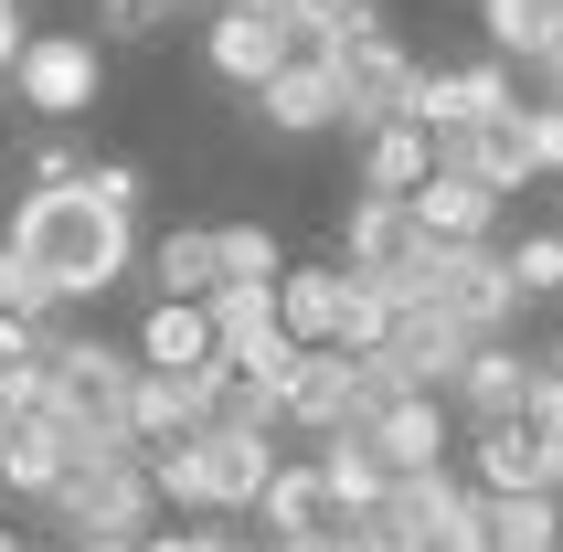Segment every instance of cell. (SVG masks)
Masks as SVG:
<instances>
[{"label": "cell", "instance_id": "obj_43", "mask_svg": "<svg viewBox=\"0 0 563 552\" xmlns=\"http://www.w3.org/2000/svg\"><path fill=\"white\" fill-rule=\"evenodd\" d=\"M22 552H64V542H22Z\"/></svg>", "mask_w": 563, "mask_h": 552}, {"label": "cell", "instance_id": "obj_42", "mask_svg": "<svg viewBox=\"0 0 563 552\" xmlns=\"http://www.w3.org/2000/svg\"><path fill=\"white\" fill-rule=\"evenodd\" d=\"M0 552H22V531H0Z\"/></svg>", "mask_w": 563, "mask_h": 552}, {"label": "cell", "instance_id": "obj_13", "mask_svg": "<svg viewBox=\"0 0 563 552\" xmlns=\"http://www.w3.org/2000/svg\"><path fill=\"white\" fill-rule=\"evenodd\" d=\"M139 372H170V383H202V372H223L213 351V319H202V298H159L150 319H139Z\"/></svg>", "mask_w": 563, "mask_h": 552}, {"label": "cell", "instance_id": "obj_1", "mask_svg": "<svg viewBox=\"0 0 563 552\" xmlns=\"http://www.w3.org/2000/svg\"><path fill=\"white\" fill-rule=\"evenodd\" d=\"M0 255H11V266H43L64 298L86 308V298H107L118 276H139V213H96L75 181L64 191H22Z\"/></svg>", "mask_w": 563, "mask_h": 552}, {"label": "cell", "instance_id": "obj_9", "mask_svg": "<svg viewBox=\"0 0 563 552\" xmlns=\"http://www.w3.org/2000/svg\"><path fill=\"white\" fill-rule=\"evenodd\" d=\"M330 64H341V128H351V139H362V128H383V118H405L415 75H426L394 32H373V43H351V54H330Z\"/></svg>", "mask_w": 563, "mask_h": 552}, {"label": "cell", "instance_id": "obj_4", "mask_svg": "<svg viewBox=\"0 0 563 552\" xmlns=\"http://www.w3.org/2000/svg\"><path fill=\"white\" fill-rule=\"evenodd\" d=\"M128 394H139V351L128 340H86V330L43 340V404H64L86 435H128Z\"/></svg>", "mask_w": 563, "mask_h": 552}, {"label": "cell", "instance_id": "obj_8", "mask_svg": "<svg viewBox=\"0 0 563 552\" xmlns=\"http://www.w3.org/2000/svg\"><path fill=\"white\" fill-rule=\"evenodd\" d=\"M245 107L266 118V139H319V128H341V64L330 54H287Z\"/></svg>", "mask_w": 563, "mask_h": 552}, {"label": "cell", "instance_id": "obj_41", "mask_svg": "<svg viewBox=\"0 0 563 552\" xmlns=\"http://www.w3.org/2000/svg\"><path fill=\"white\" fill-rule=\"evenodd\" d=\"M542 372H563V330H553V351H542Z\"/></svg>", "mask_w": 563, "mask_h": 552}, {"label": "cell", "instance_id": "obj_37", "mask_svg": "<svg viewBox=\"0 0 563 552\" xmlns=\"http://www.w3.org/2000/svg\"><path fill=\"white\" fill-rule=\"evenodd\" d=\"M223 542V521H202V531H139V552H213Z\"/></svg>", "mask_w": 563, "mask_h": 552}, {"label": "cell", "instance_id": "obj_14", "mask_svg": "<svg viewBox=\"0 0 563 552\" xmlns=\"http://www.w3.org/2000/svg\"><path fill=\"white\" fill-rule=\"evenodd\" d=\"M446 170H468V181H489L510 202V191H532V139H521V107H500V118L457 128V139H437Z\"/></svg>", "mask_w": 563, "mask_h": 552}, {"label": "cell", "instance_id": "obj_24", "mask_svg": "<svg viewBox=\"0 0 563 552\" xmlns=\"http://www.w3.org/2000/svg\"><path fill=\"white\" fill-rule=\"evenodd\" d=\"M478 499H489V552H563L553 489H478Z\"/></svg>", "mask_w": 563, "mask_h": 552}, {"label": "cell", "instance_id": "obj_30", "mask_svg": "<svg viewBox=\"0 0 563 552\" xmlns=\"http://www.w3.org/2000/svg\"><path fill=\"white\" fill-rule=\"evenodd\" d=\"M510 287H521V308L532 298H563V234H521V245H500Z\"/></svg>", "mask_w": 563, "mask_h": 552}, {"label": "cell", "instance_id": "obj_31", "mask_svg": "<svg viewBox=\"0 0 563 552\" xmlns=\"http://www.w3.org/2000/svg\"><path fill=\"white\" fill-rule=\"evenodd\" d=\"M383 22V0H319V22H309V54H351V43H373Z\"/></svg>", "mask_w": 563, "mask_h": 552}, {"label": "cell", "instance_id": "obj_20", "mask_svg": "<svg viewBox=\"0 0 563 552\" xmlns=\"http://www.w3.org/2000/svg\"><path fill=\"white\" fill-rule=\"evenodd\" d=\"M245 521L266 531V542H298V531H319V521H330V489H319V467H309V457H277Z\"/></svg>", "mask_w": 563, "mask_h": 552}, {"label": "cell", "instance_id": "obj_40", "mask_svg": "<svg viewBox=\"0 0 563 552\" xmlns=\"http://www.w3.org/2000/svg\"><path fill=\"white\" fill-rule=\"evenodd\" d=\"M64 552H139V542H64Z\"/></svg>", "mask_w": 563, "mask_h": 552}, {"label": "cell", "instance_id": "obj_15", "mask_svg": "<svg viewBox=\"0 0 563 552\" xmlns=\"http://www.w3.org/2000/svg\"><path fill=\"white\" fill-rule=\"evenodd\" d=\"M277 426H287V435H309V446H319V435H341V426H362V404H351V362H341V351H298Z\"/></svg>", "mask_w": 563, "mask_h": 552}, {"label": "cell", "instance_id": "obj_3", "mask_svg": "<svg viewBox=\"0 0 563 552\" xmlns=\"http://www.w3.org/2000/svg\"><path fill=\"white\" fill-rule=\"evenodd\" d=\"M159 510L150 489V446H96V457H64V478L43 489V521L64 542H139Z\"/></svg>", "mask_w": 563, "mask_h": 552}, {"label": "cell", "instance_id": "obj_27", "mask_svg": "<svg viewBox=\"0 0 563 552\" xmlns=\"http://www.w3.org/2000/svg\"><path fill=\"white\" fill-rule=\"evenodd\" d=\"M213 266H223V276H245V287H277L287 245L266 234V223H213Z\"/></svg>", "mask_w": 563, "mask_h": 552}, {"label": "cell", "instance_id": "obj_19", "mask_svg": "<svg viewBox=\"0 0 563 552\" xmlns=\"http://www.w3.org/2000/svg\"><path fill=\"white\" fill-rule=\"evenodd\" d=\"M341 266H277V330L298 340V351H330V330H341Z\"/></svg>", "mask_w": 563, "mask_h": 552}, {"label": "cell", "instance_id": "obj_39", "mask_svg": "<svg viewBox=\"0 0 563 552\" xmlns=\"http://www.w3.org/2000/svg\"><path fill=\"white\" fill-rule=\"evenodd\" d=\"M11 54H22V32H0V96H11Z\"/></svg>", "mask_w": 563, "mask_h": 552}, {"label": "cell", "instance_id": "obj_44", "mask_svg": "<svg viewBox=\"0 0 563 552\" xmlns=\"http://www.w3.org/2000/svg\"><path fill=\"white\" fill-rule=\"evenodd\" d=\"M0 435H11V404H0Z\"/></svg>", "mask_w": 563, "mask_h": 552}, {"label": "cell", "instance_id": "obj_38", "mask_svg": "<svg viewBox=\"0 0 563 552\" xmlns=\"http://www.w3.org/2000/svg\"><path fill=\"white\" fill-rule=\"evenodd\" d=\"M213 552H277V542H266V531H223Z\"/></svg>", "mask_w": 563, "mask_h": 552}, {"label": "cell", "instance_id": "obj_23", "mask_svg": "<svg viewBox=\"0 0 563 552\" xmlns=\"http://www.w3.org/2000/svg\"><path fill=\"white\" fill-rule=\"evenodd\" d=\"M139 266H150L159 298H213V287H223V266H213V223H170V234H159Z\"/></svg>", "mask_w": 563, "mask_h": 552}, {"label": "cell", "instance_id": "obj_5", "mask_svg": "<svg viewBox=\"0 0 563 552\" xmlns=\"http://www.w3.org/2000/svg\"><path fill=\"white\" fill-rule=\"evenodd\" d=\"M11 96H22L43 128H75L96 96H107V43H96V32H22Z\"/></svg>", "mask_w": 563, "mask_h": 552}, {"label": "cell", "instance_id": "obj_2", "mask_svg": "<svg viewBox=\"0 0 563 552\" xmlns=\"http://www.w3.org/2000/svg\"><path fill=\"white\" fill-rule=\"evenodd\" d=\"M266 467H277V446L255 426H191L181 446H150V489L170 510H191V521H245Z\"/></svg>", "mask_w": 563, "mask_h": 552}, {"label": "cell", "instance_id": "obj_11", "mask_svg": "<svg viewBox=\"0 0 563 552\" xmlns=\"http://www.w3.org/2000/svg\"><path fill=\"white\" fill-rule=\"evenodd\" d=\"M532 351H521V340H478L468 362H457V383H446V415H457V426H500V415H521V394H532Z\"/></svg>", "mask_w": 563, "mask_h": 552}, {"label": "cell", "instance_id": "obj_35", "mask_svg": "<svg viewBox=\"0 0 563 552\" xmlns=\"http://www.w3.org/2000/svg\"><path fill=\"white\" fill-rule=\"evenodd\" d=\"M521 139H532V181H563V107H553V96L521 107Z\"/></svg>", "mask_w": 563, "mask_h": 552}, {"label": "cell", "instance_id": "obj_47", "mask_svg": "<svg viewBox=\"0 0 563 552\" xmlns=\"http://www.w3.org/2000/svg\"><path fill=\"white\" fill-rule=\"evenodd\" d=\"M170 11H191V0H170Z\"/></svg>", "mask_w": 563, "mask_h": 552}, {"label": "cell", "instance_id": "obj_34", "mask_svg": "<svg viewBox=\"0 0 563 552\" xmlns=\"http://www.w3.org/2000/svg\"><path fill=\"white\" fill-rule=\"evenodd\" d=\"M75 170H86V150H75V128H43V139L22 150V181H32V191H64Z\"/></svg>", "mask_w": 563, "mask_h": 552}, {"label": "cell", "instance_id": "obj_36", "mask_svg": "<svg viewBox=\"0 0 563 552\" xmlns=\"http://www.w3.org/2000/svg\"><path fill=\"white\" fill-rule=\"evenodd\" d=\"M277 552H362V531H351L341 510H330V521H319V531H298V542H277Z\"/></svg>", "mask_w": 563, "mask_h": 552}, {"label": "cell", "instance_id": "obj_45", "mask_svg": "<svg viewBox=\"0 0 563 552\" xmlns=\"http://www.w3.org/2000/svg\"><path fill=\"white\" fill-rule=\"evenodd\" d=\"M542 96H553V107H563V86H542Z\"/></svg>", "mask_w": 563, "mask_h": 552}, {"label": "cell", "instance_id": "obj_7", "mask_svg": "<svg viewBox=\"0 0 563 552\" xmlns=\"http://www.w3.org/2000/svg\"><path fill=\"white\" fill-rule=\"evenodd\" d=\"M362 446L383 457V478H426V467H457V415H446V394H405L362 415Z\"/></svg>", "mask_w": 563, "mask_h": 552}, {"label": "cell", "instance_id": "obj_25", "mask_svg": "<svg viewBox=\"0 0 563 552\" xmlns=\"http://www.w3.org/2000/svg\"><path fill=\"white\" fill-rule=\"evenodd\" d=\"M553 22H563V0H478V43L500 64H532L553 43Z\"/></svg>", "mask_w": 563, "mask_h": 552}, {"label": "cell", "instance_id": "obj_6", "mask_svg": "<svg viewBox=\"0 0 563 552\" xmlns=\"http://www.w3.org/2000/svg\"><path fill=\"white\" fill-rule=\"evenodd\" d=\"M500 107H521V64H500V54H478V64H426L415 96H405V118L426 128V139H457V128L500 118Z\"/></svg>", "mask_w": 563, "mask_h": 552}, {"label": "cell", "instance_id": "obj_28", "mask_svg": "<svg viewBox=\"0 0 563 552\" xmlns=\"http://www.w3.org/2000/svg\"><path fill=\"white\" fill-rule=\"evenodd\" d=\"M351 276V266H341ZM383 340H394V298H383L373 276H351L341 287V330H330V351H383Z\"/></svg>", "mask_w": 563, "mask_h": 552}, {"label": "cell", "instance_id": "obj_33", "mask_svg": "<svg viewBox=\"0 0 563 552\" xmlns=\"http://www.w3.org/2000/svg\"><path fill=\"white\" fill-rule=\"evenodd\" d=\"M75 191H86L96 213H139V191H150V181H139V159H86Z\"/></svg>", "mask_w": 563, "mask_h": 552}, {"label": "cell", "instance_id": "obj_16", "mask_svg": "<svg viewBox=\"0 0 563 552\" xmlns=\"http://www.w3.org/2000/svg\"><path fill=\"white\" fill-rule=\"evenodd\" d=\"M383 351L415 372V394H446V383H457V362H468L478 340L457 330L446 308H394V340H383Z\"/></svg>", "mask_w": 563, "mask_h": 552}, {"label": "cell", "instance_id": "obj_18", "mask_svg": "<svg viewBox=\"0 0 563 552\" xmlns=\"http://www.w3.org/2000/svg\"><path fill=\"white\" fill-rule=\"evenodd\" d=\"M415 510H426V552H489V499L457 467H426L415 478Z\"/></svg>", "mask_w": 563, "mask_h": 552}, {"label": "cell", "instance_id": "obj_26", "mask_svg": "<svg viewBox=\"0 0 563 552\" xmlns=\"http://www.w3.org/2000/svg\"><path fill=\"white\" fill-rule=\"evenodd\" d=\"M351 531H362V552H426V510H415V478H394L373 510H351Z\"/></svg>", "mask_w": 563, "mask_h": 552}, {"label": "cell", "instance_id": "obj_12", "mask_svg": "<svg viewBox=\"0 0 563 552\" xmlns=\"http://www.w3.org/2000/svg\"><path fill=\"white\" fill-rule=\"evenodd\" d=\"M415 255H426V223H415L405 202H383V191H351L341 255H330V266H351V276H405Z\"/></svg>", "mask_w": 563, "mask_h": 552}, {"label": "cell", "instance_id": "obj_32", "mask_svg": "<svg viewBox=\"0 0 563 552\" xmlns=\"http://www.w3.org/2000/svg\"><path fill=\"white\" fill-rule=\"evenodd\" d=\"M181 11L170 0H96V43H150V32H170Z\"/></svg>", "mask_w": 563, "mask_h": 552}, {"label": "cell", "instance_id": "obj_29", "mask_svg": "<svg viewBox=\"0 0 563 552\" xmlns=\"http://www.w3.org/2000/svg\"><path fill=\"white\" fill-rule=\"evenodd\" d=\"M0 308H11L22 330H64V308H75V298H64L43 266H11V255H0Z\"/></svg>", "mask_w": 563, "mask_h": 552}, {"label": "cell", "instance_id": "obj_17", "mask_svg": "<svg viewBox=\"0 0 563 552\" xmlns=\"http://www.w3.org/2000/svg\"><path fill=\"white\" fill-rule=\"evenodd\" d=\"M457 446H468V489H542V435H532V415L457 426Z\"/></svg>", "mask_w": 563, "mask_h": 552}, {"label": "cell", "instance_id": "obj_21", "mask_svg": "<svg viewBox=\"0 0 563 552\" xmlns=\"http://www.w3.org/2000/svg\"><path fill=\"white\" fill-rule=\"evenodd\" d=\"M437 170V139L415 118H383V128H362V191H383V202H405L415 181Z\"/></svg>", "mask_w": 563, "mask_h": 552}, {"label": "cell", "instance_id": "obj_22", "mask_svg": "<svg viewBox=\"0 0 563 552\" xmlns=\"http://www.w3.org/2000/svg\"><path fill=\"white\" fill-rule=\"evenodd\" d=\"M309 467H319V489H330V510H341V521H351V510H373V499L394 489V478H383V457L362 446V426L319 435V446H309Z\"/></svg>", "mask_w": 563, "mask_h": 552}, {"label": "cell", "instance_id": "obj_10", "mask_svg": "<svg viewBox=\"0 0 563 552\" xmlns=\"http://www.w3.org/2000/svg\"><path fill=\"white\" fill-rule=\"evenodd\" d=\"M405 213L426 223V245H500V191L468 181V170H446V159L405 191Z\"/></svg>", "mask_w": 563, "mask_h": 552}, {"label": "cell", "instance_id": "obj_46", "mask_svg": "<svg viewBox=\"0 0 563 552\" xmlns=\"http://www.w3.org/2000/svg\"><path fill=\"white\" fill-rule=\"evenodd\" d=\"M0 11H22V0H0Z\"/></svg>", "mask_w": 563, "mask_h": 552}]
</instances>
